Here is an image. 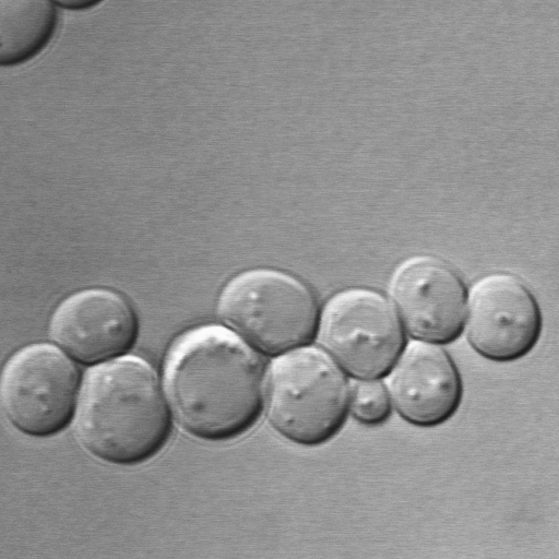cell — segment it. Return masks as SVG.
<instances>
[{"instance_id":"cell-1","label":"cell","mask_w":559,"mask_h":559,"mask_svg":"<svg viewBox=\"0 0 559 559\" xmlns=\"http://www.w3.org/2000/svg\"><path fill=\"white\" fill-rule=\"evenodd\" d=\"M260 353L221 324H202L169 345L162 384L171 418L201 440L223 441L249 430L263 412Z\"/></svg>"},{"instance_id":"cell-2","label":"cell","mask_w":559,"mask_h":559,"mask_svg":"<svg viewBox=\"0 0 559 559\" xmlns=\"http://www.w3.org/2000/svg\"><path fill=\"white\" fill-rule=\"evenodd\" d=\"M74 432L91 455L134 465L157 454L171 430L163 384L152 365L123 355L85 373L73 416Z\"/></svg>"},{"instance_id":"cell-3","label":"cell","mask_w":559,"mask_h":559,"mask_svg":"<svg viewBox=\"0 0 559 559\" xmlns=\"http://www.w3.org/2000/svg\"><path fill=\"white\" fill-rule=\"evenodd\" d=\"M349 380L312 343L272 357L264 378L263 412L283 438L305 447L332 439L348 416Z\"/></svg>"},{"instance_id":"cell-4","label":"cell","mask_w":559,"mask_h":559,"mask_svg":"<svg viewBox=\"0 0 559 559\" xmlns=\"http://www.w3.org/2000/svg\"><path fill=\"white\" fill-rule=\"evenodd\" d=\"M320 307L298 277L259 267L231 277L217 300V316L260 354L271 357L316 340Z\"/></svg>"},{"instance_id":"cell-5","label":"cell","mask_w":559,"mask_h":559,"mask_svg":"<svg viewBox=\"0 0 559 559\" xmlns=\"http://www.w3.org/2000/svg\"><path fill=\"white\" fill-rule=\"evenodd\" d=\"M397 313L383 294L349 287L320 308L316 340L354 379L383 378L406 338Z\"/></svg>"},{"instance_id":"cell-6","label":"cell","mask_w":559,"mask_h":559,"mask_svg":"<svg viewBox=\"0 0 559 559\" xmlns=\"http://www.w3.org/2000/svg\"><path fill=\"white\" fill-rule=\"evenodd\" d=\"M80 371L57 345L34 343L14 352L0 380L2 411L20 432L53 436L73 419Z\"/></svg>"},{"instance_id":"cell-7","label":"cell","mask_w":559,"mask_h":559,"mask_svg":"<svg viewBox=\"0 0 559 559\" xmlns=\"http://www.w3.org/2000/svg\"><path fill=\"white\" fill-rule=\"evenodd\" d=\"M463 332L479 356L513 361L528 354L539 340L542 312L520 277L491 272L467 288Z\"/></svg>"},{"instance_id":"cell-8","label":"cell","mask_w":559,"mask_h":559,"mask_svg":"<svg viewBox=\"0 0 559 559\" xmlns=\"http://www.w3.org/2000/svg\"><path fill=\"white\" fill-rule=\"evenodd\" d=\"M389 295L411 338L443 345L462 334L467 288L443 259L431 254L405 259L390 277Z\"/></svg>"},{"instance_id":"cell-9","label":"cell","mask_w":559,"mask_h":559,"mask_svg":"<svg viewBox=\"0 0 559 559\" xmlns=\"http://www.w3.org/2000/svg\"><path fill=\"white\" fill-rule=\"evenodd\" d=\"M139 320L129 300L108 288H87L53 310L48 334L75 361L102 364L123 356L134 344Z\"/></svg>"},{"instance_id":"cell-10","label":"cell","mask_w":559,"mask_h":559,"mask_svg":"<svg viewBox=\"0 0 559 559\" xmlns=\"http://www.w3.org/2000/svg\"><path fill=\"white\" fill-rule=\"evenodd\" d=\"M392 407L406 423L432 428L456 413L463 384L455 362L441 344L411 338L382 378Z\"/></svg>"},{"instance_id":"cell-11","label":"cell","mask_w":559,"mask_h":559,"mask_svg":"<svg viewBox=\"0 0 559 559\" xmlns=\"http://www.w3.org/2000/svg\"><path fill=\"white\" fill-rule=\"evenodd\" d=\"M60 11L49 0H0V66L20 67L41 55L59 29Z\"/></svg>"},{"instance_id":"cell-12","label":"cell","mask_w":559,"mask_h":559,"mask_svg":"<svg viewBox=\"0 0 559 559\" xmlns=\"http://www.w3.org/2000/svg\"><path fill=\"white\" fill-rule=\"evenodd\" d=\"M393 411L382 378L349 380L348 415L367 426L384 423Z\"/></svg>"},{"instance_id":"cell-13","label":"cell","mask_w":559,"mask_h":559,"mask_svg":"<svg viewBox=\"0 0 559 559\" xmlns=\"http://www.w3.org/2000/svg\"><path fill=\"white\" fill-rule=\"evenodd\" d=\"M55 3L60 10L79 12L98 7L102 0H57Z\"/></svg>"}]
</instances>
